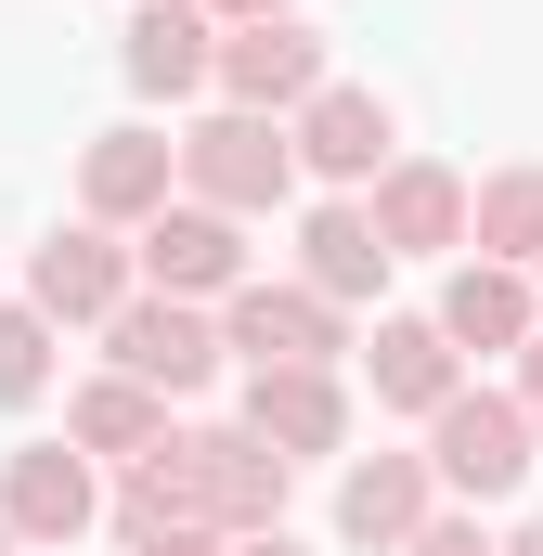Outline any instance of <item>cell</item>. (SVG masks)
<instances>
[{
  "label": "cell",
  "instance_id": "cell-1",
  "mask_svg": "<svg viewBox=\"0 0 543 556\" xmlns=\"http://www.w3.org/2000/svg\"><path fill=\"white\" fill-rule=\"evenodd\" d=\"M168 155H181V194L220 207V220H260V207L298 194V142H285V117H247V104H207Z\"/></svg>",
  "mask_w": 543,
  "mask_h": 556
},
{
  "label": "cell",
  "instance_id": "cell-2",
  "mask_svg": "<svg viewBox=\"0 0 543 556\" xmlns=\"http://www.w3.org/2000/svg\"><path fill=\"white\" fill-rule=\"evenodd\" d=\"M531 440L543 427L505 402V389H453L440 415H427V479L453 492V505H518L531 492Z\"/></svg>",
  "mask_w": 543,
  "mask_h": 556
},
{
  "label": "cell",
  "instance_id": "cell-3",
  "mask_svg": "<svg viewBox=\"0 0 543 556\" xmlns=\"http://www.w3.org/2000/svg\"><path fill=\"white\" fill-rule=\"evenodd\" d=\"M91 337H104V376H130V389H155V402H181V389L220 376V324H207L194 298H142L130 285Z\"/></svg>",
  "mask_w": 543,
  "mask_h": 556
},
{
  "label": "cell",
  "instance_id": "cell-4",
  "mask_svg": "<svg viewBox=\"0 0 543 556\" xmlns=\"http://www.w3.org/2000/svg\"><path fill=\"white\" fill-rule=\"evenodd\" d=\"M130 285L142 298H233L247 285V220H220V207H194V194H168L155 220H142V247H130Z\"/></svg>",
  "mask_w": 543,
  "mask_h": 556
},
{
  "label": "cell",
  "instance_id": "cell-5",
  "mask_svg": "<svg viewBox=\"0 0 543 556\" xmlns=\"http://www.w3.org/2000/svg\"><path fill=\"white\" fill-rule=\"evenodd\" d=\"M233 350H247V363H311V376H337V363H350V311H337V298H311V285H233V298H220V363H233Z\"/></svg>",
  "mask_w": 543,
  "mask_h": 556
},
{
  "label": "cell",
  "instance_id": "cell-6",
  "mask_svg": "<svg viewBox=\"0 0 543 556\" xmlns=\"http://www.w3.org/2000/svg\"><path fill=\"white\" fill-rule=\"evenodd\" d=\"M91 518H104V479H91V453H65V440H26V453H0V531H13L26 556H65Z\"/></svg>",
  "mask_w": 543,
  "mask_h": 556
},
{
  "label": "cell",
  "instance_id": "cell-7",
  "mask_svg": "<svg viewBox=\"0 0 543 556\" xmlns=\"http://www.w3.org/2000/svg\"><path fill=\"white\" fill-rule=\"evenodd\" d=\"M207 91L247 104V117H298V104L324 91V26H298V13H272V26H220Z\"/></svg>",
  "mask_w": 543,
  "mask_h": 556
},
{
  "label": "cell",
  "instance_id": "cell-8",
  "mask_svg": "<svg viewBox=\"0 0 543 556\" xmlns=\"http://www.w3.org/2000/svg\"><path fill=\"white\" fill-rule=\"evenodd\" d=\"M363 220H376L389 260H466V168H440V155H389V168L363 181Z\"/></svg>",
  "mask_w": 543,
  "mask_h": 556
},
{
  "label": "cell",
  "instance_id": "cell-9",
  "mask_svg": "<svg viewBox=\"0 0 543 556\" xmlns=\"http://www.w3.org/2000/svg\"><path fill=\"white\" fill-rule=\"evenodd\" d=\"M181 194V155H168V130H91L78 142V220H104V233H142L155 207Z\"/></svg>",
  "mask_w": 543,
  "mask_h": 556
},
{
  "label": "cell",
  "instance_id": "cell-10",
  "mask_svg": "<svg viewBox=\"0 0 543 556\" xmlns=\"http://www.w3.org/2000/svg\"><path fill=\"white\" fill-rule=\"evenodd\" d=\"M285 142H298V168H311V181H337V194H363V181L402 155L389 104H376V91H350V78H324V91L285 117Z\"/></svg>",
  "mask_w": 543,
  "mask_h": 556
},
{
  "label": "cell",
  "instance_id": "cell-11",
  "mask_svg": "<svg viewBox=\"0 0 543 556\" xmlns=\"http://www.w3.org/2000/svg\"><path fill=\"white\" fill-rule=\"evenodd\" d=\"M247 440H272L285 466H311V453H350V389L337 376H311V363H247Z\"/></svg>",
  "mask_w": 543,
  "mask_h": 556
},
{
  "label": "cell",
  "instance_id": "cell-12",
  "mask_svg": "<svg viewBox=\"0 0 543 556\" xmlns=\"http://www.w3.org/2000/svg\"><path fill=\"white\" fill-rule=\"evenodd\" d=\"M117 298H130V247H117L104 220H78V233H52V247L26 260V311H39L52 337H65V324H104Z\"/></svg>",
  "mask_w": 543,
  "mask_h": 556
},
{
  "label": "cell",
  "instance_id": "cell-13",
  "mask_svg": "<svg viewBox=\"0 0 543 556\" xmlns=\"http://www.w3.org/2000/svg\"><path fill=\"white\" fill-rule=\"evenodd\" d=\"M207 52H220V26H207L194 0H142L130 39H117V65H130L142 104H194V91H207Z\"/></svg>",
  "mask_w": 543,
  "mask_h": 556
},
{
  "label": "cell",
  "instance_id": "cell-14",
  "mask_svg": "<svg viewBox=\"0 0 543 556\" xmlns=\"http://www.w3.org/2000/svg\"><path fill=\"white\" fill-rule=\"evenodd\" d=\"M389 273H402V260L376 247V220H363V194H324V207L298 220V285H311V298H337V311H363V298H376Z\"/></svg>",
  "mask_w": 543,
  "mask_h": 556
},
{
  "label": "cell",
  "instance_id": "cell-15",
  "mask_svg": "<svg viewBox=\"0 0 543 556\" xmlns=\"http://www.w3.org/2000/svg\"><path fill=\"white\" fill-rule=\"evenodd\" d=\"M440 350L466 363V350H531L543 324H531V273H505V260H453V285H440Z\"/></svg>",
  "mask_w": 543,
  "mask_h": 556
},
{
  "label": "cell",
  "instance_id": "cell-16",
  "mask_svg": "<svg viewBox=\"0 0 543 556\" xmlns=\"http://www.w3.org/2000/svg\"><path fill=\"white\" fill-rule=\"evenodd\" d=\"M427 505H440V479H427V453H363V466H350V479H337V531H350V544H402L414 518H427Z\"/></svg>",
  "mask_w": 543,
  "mask_h": 556
},
{
  "label": "cell",
  "instance_id": "cell-17",
  "mask_svg": "<svg viewBox=\"0 0 543 556\" xmlns=\"http://www.w3.org/2000/svg\"><path fill=\"white\" fill-rule=\"evenodd\" d=\"M363 376H376V402H389V415H440V402L466 389V363L440 350V324H427V311H402V324H376Z\"/></svg>",
  "mask_w": 543,
  "mask_h": 556
},
{
  "label": "cell",
  "instance_id": "cell-18",
  "mask_svg": "<svg viewBox=\"0 0 543 556\" xmlns=\"http://www.w3.org/2000/svg\"><path fill=\"white\" fill-rule=\"evenodd\" d=\"M466 260H505V273H531V260H543V155L466 181Z\"/></svg>",
  "mask_w": 543,
  "mask_h": 556
},
{
  "label": "cell",
  "instance_id": "cell-19",
  "mask_svg": "<svg viewBox=\"0 0 543 556\" xmlns=\"http://www.w3.org/2000/svg\"><path fill=\"white\" fill-rule=\"evenodd\" d=\"M155 440H168V402L130 389V376H91V389L65 402V453H91V466H130V453H155Z\"/></svg>",
  "mask_w": 543,
  "mask_h": 556
},
{
  "label": "cell",
  "instance_id": "cell-20",
  "mask_svg": "<svg viewBox=\"0 0 543 556\" xmlns=\"http://www.w3.org/2000/svg\"><path fill=\"white\" fill-rule=\"evenodd\" d=\"M39 389H52V324L13 298V311H0V415H26Z\"/></svg>",
  "mask_w": 543,
  "mask_h": 556
},
{
  "label": "cell",
  "instance_id": "cell-21",
  "mask_svg": "<svg viewBox=\"0 0 543 556\" xmlns=\"http://www.w3.org/2000/svg\"><path fill=\"white\" fill-rule=\"evenodd\" d=\"M389 556H492V531H479V505H427Z\"/></svg>",
  "mask_w": 543,
  "mask_h": 556
},
{
  "label": "cell",
  "instance_id": "cell-22",
  "mask_svg": "<svg viewBox=\"0 0 543 556\" xmlns=\"http://www.w3.org/2000/svg\"><path fill=\"white\" fill-rule=\"evenodd\" d=\"M207 26H272V13H298V0H194Z\"/></svg>",
  "mask_w": 543,
  "mask_h": 556
},
{
  "label": "cell",
  "instance_id": "cell-23",
  "mask_svg": "<svg viewBox=\"0 0 543 556\" xmlns=\"http://www.w3.org/2000/svg\"><path fill=\"white\" fill-rule=\"evenodd\" d=\"M130 556H220V531H142Z\"/></svg>",
  "mask_w": 543,
  "mask_h": 556
},
{
  "label": "cell",
  "instance_id": "cell-24",
  "mask_svg": "<svg viewBox=\"0 0 543 556\" xmlns=\"http://www.w3.org/2000/svg\"><path fill=\"white\" fill-rule=\"evenodd\" d=\"M505 402H518V415L543 427V337H531V350H518V389H505Z\"/></svg>",
  "mask_w": 543,
  "mask_h": 556
},
{
  "label": "cell",
  "instance_id": "cell-25",
  "mask_svg": "<svg viewBox=\"0 0 543 556\" xmlns=\"http://www.w3.org/2000/svg\"><path fill=\"white\" fill-rule=\"evenodd\" d=\"M220 556H311L298 531H247V544H220Z\"/></svg>",
  "mask_w": 543,
  "mask_h": 556
},
{
  "label": "cell",
  "instance_id": "cell-26",
  "mask_svg": "<svg viewBox=\"0 0 543 556\" xmlns=\"http://www.w3.org/2000/svg\"><path fill=\"white\" fill-rule=\"evenodd\" d=\"M492 556H543V518H518V531H505V544H492Z\"/></svg>",
  "mask_w": 543,
  "mask_h": 556
},
{
  "label": "cell",
  "instance_id": "cell-27",
  "mask_svg": "<svg viewBox=\"0 0 543 556\" xmlns=\"http://www.w3.org/2000/svg\"><path fill=\"white\" fill-rule=\"evenodd\" d=\"M531 324H543V260H531Z\"/></svg>",
  "mask_w": 543,
  "mask_h": 556
},
{
  "label": "cell",
  "instance_id": "cell-28",
  "mask_svg": "<svg viewBox=\"0 0 543 556\" xmlns=\"http://www.w3.org/2000/svg\"><path fill=\"white\" fill-rule=\"evenodd\" d=\"M0 556H26V544H13V531H0Z\"/></svg>",
  "mask_w": 543,
  "mask_h": 556
}]
</instances>
